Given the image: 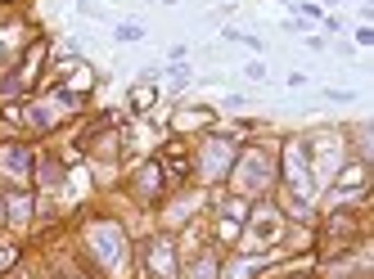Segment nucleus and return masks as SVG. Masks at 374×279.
I'll list each match as a JSON object with an SVG mask.
<instances>
[{
    "label": "nucleus",
    "instance_id": "nucleus-11",
    "mask_svg": "<svg viewBox=\"0 0 374 279\" xmlns=\"http://www.w3.org/2000/svg\"><path fill=\"white\" fill-rule=\"evenodd\" d=\"M14 262V248H0V266H9Z\"/></svg>",
    "mask_w": 374,
    "mask_h": 279
},
{
    "label": "nucleus",
    "instance_id": "nucleus-9",
    "mask_svg": "<svg viewBox=\"0 0 374 279\" xmlns=\"http://www.w3.org/2000/svg\"><path fill=\"white\" fill-rule=\"evenodd\" d=\"M27 207H32L27 198H14V203H9V216H14V221H27Z\"/></svg>",
    "mask_w": 374,
    "mask_h": 279
},
{
    "label": "nucleus",
    "instance_id": "nucleus-6",
    "mask_svg": "<svg viewBox=\"0 0 374 279\" xmlns=\"http://www.w3.org/2000/svg\"><path fill=\"white\" fill-rule=\"evenodd\" d=\"M113 36L131 45V41H140V36H145V27H140V23H122V27H118V32H113Z\"/></svg>",
    "mask_w": 374,
    "mask_h": 279
},
{
    "label": "nucleus",
    "instance_id": "nucleus-10",
    "mask_svg": "<svg viewBox=\"0 0 374 279\" xmlns=\"http://www.w3.org/2000/svg\"><path fill=\"white\" fill-rule=\"evenodd\" d=\"M357 45H374V32H370V27H357Z\"/></svg>",
    "mask_w": 374,
    "mask_h": 279
},
{
    "label": "nucleus",
    "instance_id": "nucleus-4",
    "mask_svg": "<svg viewBox=\"0 0 374 279\" xmlns=\"http://www.w3.org/2000/svg\"><path fill=\"white\" fill-rule=\"evenodd\" d=\"M266 185H271V167H266V158L262 153H248L244 167H239V189H244V194H262Z\"/></svg>",
    "mask_w": 374,
    "mask_h": 279
},
{
    "label": "nucleus",
    "instance_id": "nucleus-2",
    "mask_svg": "<svg viewBox=\"0 0 374 279\" xmlns=\"http://www.w3.org/2000/svg\"><path fill=\"white\" fill-rule=\"evenodd\" d=\"M91 244H95V257H100L104 266H122L127 262V239H122L118 225H95Z\"/></svg>",
    "mask_w": 374,
    "mask_h": 279
},
{
    "label": "nucleus",
    "instance_id": "nucleus-8",
    "mask_svg": "<svg viewBox=\"0 0 374 279\" xmlns=\"http://www.w3.org/2000/svg\"><path fill=\"white\" fill-rule=\"evenodd\" d=\"M212 275H217V262H212V257H203V262L194 266V275H189V279H212Z\"/></svg>",
    "mask_w": 374,
    "mask_h": 279
},
{
    "label": "nucleus",
    "instance_id": "nucleus-3",
    "mask_svg": "<svg viewBox=\"0 0 374 279\" xmlns=\"http://www.w3.org/2000/svg\"><path fill=\"white\" fill-rule=\"evenodd\" d=\"M284 176H289V185L298 189V194H311V162H306L302 144H289V149H284Z\"/></svg>",
    "mask_w": 374,
    "mask_h": 279
},
{
    "label": "nucleus",
    "instance_id": "nucleus-12",
    "mask_svg": "<svg viewBox=\"0 0 374 279\" xmlns=\"http://www.w3.org/2000/svg\"><path fill=\"white\" fill-rule=\"evenodd\" d=\"M162 5H176V0H162Z\"/></svg>",
    "mask_w": 374,
    "mask_h": 279
},
{
    "label": "nucleus",
    "instance_id": "nucleus-7",
    "mask_svg": "<svg viewBox=\"0 0 374 279\" xmlns=\"http://www.w3.org/2000/svg\"><path fill=\"white\" fill-rule=\"evenodd\" d=\"M5 167L23 176V171H27V153H23V149H9V153H5Z\"/></svg>",
    "mask_w": 374,
    "mask_h": 279
},
{
    "label": "nucleus",
    "instance_id": "nucleus-5",
    "mask_svg": "<svg viewBox=\"0 0 374 279\" xmlns=\"http://www.w3.org/2000/svg\"><path fill=\"white\" fill-rule=\"evenodd\" d=\"M149 266L158 279H171V244H153L149 248Z\"/></svg>",
    "mask_w": 374,
    "mask_h": 279
},
{
    "label": "nucleus",
    "instance_id": "nucleus-1",
    "mask_svg": "<svg viewBox=\"0 0 374 279\" xmlns=\"http://www.w3.org/2000/svg\"><path fill=\"white\" fill-rule=\"evenodd\" d=\"M230 158H235V140L230 136H212L198 153V167H203V180H221L230 171Z\"/></svg>",
    "mask_w": 374,
    "mask_h": 279
}]
</instances>
